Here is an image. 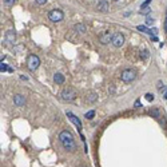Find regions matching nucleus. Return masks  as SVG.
I'll list each match as a JSON object with an SVG mask.
<instances>
[{
    "mask_svg": "<svg viewBox=\"0 0 167 167\" xmlns=\"http://www.w3.org/2000/svg\"><path fill=\"white\" fill-rule=\"evenodd\" d=\"M163 96H164V99H167V92H166V94H164Z\"/></svg>",
    "mask_w": 167,
    "mask_h": 167,
    "instance_id": "28",
    "label": "nucleus"
},
{
    "mask_svg": "<svg viewBox=\"0 0 167 167\" xmlns=\"http://www.w3.org/2000/svg\"><path fill=\"white\" fill-rule=\"evenodd\" d=\"M95 99H96V95H95V94H91V95H90V102H94Z\"/></svg>",
    "mask_w": 167,
    "mask_h": 167,
    "instance_id": "25",
    "label": "nucleus"
},
{
    "mask_svg": "<svg viewBox=\"0 0 167 167\" xmlns=\"http://www.w3.org/2000/svg\"><path fill=\"white\" fill-rule=\"evenodd\" d=\"M63 18H64V13H63L62 9H52L48 13V19L51 22H54V23H58V22L63 20Z\"/></svg>",
    "mask_w": 167,
    "mask_h": 167,
    "instance_id": "3",
    "label": "nucleus"
},
{
    "mask_svg": "<svg viewBox=\"0 0 167 167\" xmlns=\"http://www.w3.org/2000/svg\"><path fill=\"white\" fill-rule=\"evenodd\" d=\"M13 103H15L18 107H22V106H24V103H26V98H24L23 95L18 94V95H15V98H13Z\"/></svg>",
    "mask_w": 167,
    "mask_h": 167,
    "instance_id": "10",
    "label": "nucleus"
},
{
    "mask_svg": "<svg viewBox=\"0 0 167 167\" xmlns=\"http://www.w3.org/2000/svg\"><path fill=\"white\" fill-rule=\"evenodd\" d=\"M151 1H152V0H146L144 3H142V5H140V9H144V8H147V5L151 3Z\"/></svg>",
    "mask_w": 167,
    "mask_h": 167,
    "instance_id": "19",
    "label": "nucleus"
},
{
    "mask_svg": "<svg viewBox=\"0 0 167 167\" xmlns=\"http://www.w3.org/2000/svg\"><path fill=\"white\" fill-rule=\"evenodd\" d=\"M54 82L56 83V84H63L64 83V75H62V74H55V76H54Z\"/></svg>",
    "mask_w": 167,
    "mask_h": 167,
    "instance_id": "13",
    "label": "nucleus"
},
{
    "mask_svg": "<svg viewBox=\"0 0 167 167\" xmlns=\"http://www.w3.org/2000/svg\"><path fill=\"white\" fill-rule=\"evenodd\" d=\"M140 56H142V59H147L148 58V51L144 50L143 52H140Z\"/></svg>",
    "mask_w": 167,
    "mask_h": 167,
    "instance_id": "21",
    "label": "nucleus"
},
{
    "mask_svg": "<svg viewBox=\"0 0 167 167\" xmlns=\"http://www.w3.org/2000/svg\"><path fill=\"white\" fill-rule=\"evenodd\" d=\"M152 23H154V19H151V18H147V19H146V24H147V26H151Z\"/></svg>",
    "mask_w": 167,
    "mask_h": 167,
    "instance_id": "23",
    "label": "nucleus"
},
{
    "mask_svg": "<svg viewBox=\"0 0 167 167\" xmlns=\"http://www.w3.org/2000/svg\"><path fill=\"white\" fill-rule=\"evenodd\" d=\"M60 96H62L63 100L71 102V100H74L75 98H76V91H75L74 88H70V87H67V88H64L62 92H60Z\"/></svg>",
    "mask_w": 167,
    "mask_h": 167,
    "instance_id": "2",
    "label": "nucleus"
},
{
    "mask_svg": "<svg viewBox=\"0 0 167 167\" xmlns=\"http://www.w3.org/2000/svg\"><path fill=\"white\" fill-rule=\"evenodd\" d=\"M138 31H142V32H144V34H148V35H155L156 32H158V30H156V28H154V30H148L147 27H146V26H138Z\"/></svg>",
    "mask_w": 167,
    "mask_h": 167,
    "instance_id": "11",
    "label": "nucleus"
},
{
    "mask_svg": "<svg viewBox=\"0 0 167 167\" xmlns=\"http://www.w3.org/2000/svg\"><path fill=\"white\" fill-rule=\"evenodd\" d=\"M86 119H94V116H95V111L94 110H91V111H88V112L84 115Z\"/></svg>",
    "mask_w": 167,
    "mask_h": 167,
    "instance_id": "16",
    "label": "nucleus"
},
{
    "mask_svg": "<svg viewBox=\"0 0 167 167\" xmlns=\"http://www.w3.org/2000/svg\"><path fill=\"white\" fill-rule=\"evenodd\" d=\"M114 47H122L123 43H125V36L122 35L121 32H115L112 36V40H111Z\"/></svg>",
    "mask_w": 167,
    "mask_h": 167,
    "instance_id": "6",
    "label": "nucleus"
},
{
    "mask_svg": "<svg viewBox=\"0 0 167 167\" xmlns=\"http://www.w3.org/2000/svg\"><path fill=\"white\" fill-rule=\"evenodd\" d=\"M121 78H122V80H123L125 83H130V82H132V80L136 78V72L134 70H125L123 72H122Z\"/></svg>",
    "mask_w": 167,
    "mask_h": 167,
    "instance_id": "5",
    "label": "nucleus"
},
{
    "mask_svg": "<svg viewBox=\"0 0 167 167\" xmlns=\"http://www.w3.org/2000/svg\"><path fill=\"white\" fill-rule=\"evenodd\" d=\"M39 64H40V59L36 56V55H30L28 56V59H27V66H28V68L30 70H32V71H35L38 67H39Z\"/></svg>",
    "mask_w": 167,
    "mask_h": 167,
    "instance_id": "4",
    "label": "nucleus"
},
{
    "mask_svg": "<svg viewBox=\"0 0 167 167\" xmlns=\"http://www.w3.org/2000/svg\"><path fill=\"white\" fill-rule=\"evenodd\" d=\"M16 0H3V3L7 5V7H11V5H13L15 4Z\"/></svg>",
    "mask_w": 167,
    "mask_h": 167,
    "instance_id": "17",
    "label": "nucleus"
},
{
    "mask_svg": "<svg viewBox=\"0 0 167 167\" xmlns=\"http://www.w3.org/2000/svg\"><path fill=\"white\" fill-rule=\"evenodd\" d=\"M112 36H114L112 32L106 31V32H103V34L99 36V40H100L102 44H108V43L112 40Z\"/></svg>",
    "mask_w": 167,
    "mask_h": 167,
    "instance_id": "7",
    "label": "nucleus"
},
{
    "mask_svg": "<svg viewBox=\"0 0 167 167\" xmlns=\"http://www.w3.org/2000/svg\"><path fill=\"white\" fill-rule=\"evenodd\" d=\"M7 70H9V68H8L7 67V64H5V63H0V71H1V72H4V71H7Z\"/></svg>",
    "mask_w": 167,
    "mask_h": 167,
    "instance_id": "18",
    "label": "nucleus"
},
{
    "mask_svg": "<svg viewBox=\"0 0 167 167\" xmlns=\"http://www.w3.org/2000/svg\"><path fill=\"white\" fill-rule=\"evenodd\" d=\"M36 4H39V5H43V4L47 3V0H35Z\"/></svg>",
    "mask_w": 167,
    "mask_h": 167,
    "instance_id": "24",
    "label": "nucleus"
},
{
    "mask_svg": "<svg viewBox=\"0 0 167 167\" xmlns=\"http://www.w3.org/2000/svg\"><path fill=\"white\" fill-rule=\"evenodd\" d=\"M114 1H118V0H114Z\"/></svg>",
    "mask_w": 167,
    "mask_h": 167,
    "instance_id": "29",
    "label": "nucleus"
},
{
    "mask_svg": "<svg viewBox=\"0 0 167 167\" xmlns=\"http://www.w3.org/2000/svg\"><path fill=\"white\" fill-rule=\"evenodd\" d=\"M67 116L70 118V121L72 122V123H74V125L76 126V127H78V128H82V122H80V119H79L78 116H75L74 114H72V112H70V111L67 112Z\"/></svg>",
    "mask_w": 167,
    "mask_h": 167,
    "instance_id": "8",
    "label": "nucleus"
},
{
    "mask_svg": "<svg viewBox=\"0 0 167 167\" xmlns=\"http://www.w3.org/2000/svg\"><path fill=\"white\" fill-rule=\"evenodd\" d=\"M96 9L99 12H107L108 11V1L107 0H100L96 5Z\"/></svg>",
    "mask_w": 167,
    "mask_h": 167,
    "instance_id": "9",
    "label": "nucleus"
},
{
    "mask_svg": "<svg viewBox=\"0 0 167 167\" xmlns=\"http://www.w3.org/2000/svg\"><path fill=\"white\" fill-rule=\"evenodd\" d=\"M16 39V35H15V32L12 31V30H9V31L5 32V42L8 43V44H11V43H13Z\"/></svg>",
    "mask_w": 167,
    "mask_h": 167,
    "instance_id": "12",
    "label": "nucleus"
},
{
    "mask_svg": "<svg viewBox=\"0 0 167 167\" xmlns=\"http://www.w3.org/2000/svg\"><path fill=\"white\" fill-rule=\"evenodd\" d=\"M135 107H136V108H138V107H140V102H139V100H136V102H135Z\"/></svg>",
    "mask_w": 167,
    "mask_h": 167,
    "instance_id": "27",
    "label": "nucleus"
},
{
    "mask_svg": "<svg viewBox=\"0 0 167 167\" xmlns=\"http://www.w3.org/2000/svg\"><path fill=\"white\" fill-rule=\"evenodd\" d=\"M150 12H151V9H150V8H144V9H140V13H142V15H148Z\"/></svg>",
    "mask_w": 167,
    "mask_h": 167,
    "instance_id": "20",
    "label": "nucleus"
},
{
    "mask_svg": "<svg viewBox=\"0 0 167 167\" xmlns=\"http://www.w3.org/2000/svg\"><path fill=\"white\" fill-rule=\"evenodd\" d=\"M59 139L62 142V144L64 146V148L70 150V151H74L76 144H75V139H74V135L71 134L68 130H64L59 134Z\"/></svg>",
    "mask_w": 167,
    "mask_h": 167,
    "instance_id": "1",
    "label": "nucleus"
},
{
    "mask_svg": "<svg viewBox=\"0 0 167 167\" xmlns=\"http://www.w3.org/2000/svg\"><path fill=\"white\" fill-rule=\"evenodd\" d=\"M74 30L76 32H79V34H84V32L87 31V28H86L84 24H80V23H79V24H75V26H74Z\"/></svg>",
    "mask_w": 167,
    "mask_h": 167,
    "instance_id": "14",
    "label": "nucleus"
},
{
    "mask_svg": "<svg viewBox=\"0 0 167 167\" xmlns=\"http://www.w3.org/2000/svg\"><path fill=\"white\" fill-rule=\"evenodd\" d=\"M146 99H147L148 102L154 100V95H151V94H146Z\"/></svg>",
    "mask_w": 167,
    "mask_h": 167,
    "instance_id": "22",
    "label": "nucleus"
},
{
    "mask_svg": "<svg viewBox=\"0 0 167 167\" xmlns=\"http://www.w3.org/2000/svg\"><path fill=\"white\" fill-rule=\"evenodd\" d=\"M164 31H166V34H167V18H166V20H164Z\"/></svg>",
    "mask_w": 167,
    "mask_h": 167,
    "instance_id": "26",
    "label": "nucleus"
},
{
    "mask_svg": "<svg viewBox=\"0 0 167 167\" xmlns=\"http://www.w3.org/2000/svg\"><path fill=\"white\" fill-rule=\"evenodd\" d=\"M150 115H152V116H155L158 121L159 119H162V112H160L159 108H152L151 111H150Z\"/></svg>",
    "mask_w": 167,
    "mask_h": 167,
    "instance_id": "15",
    "label": "nucleus"
}]
</instances>
